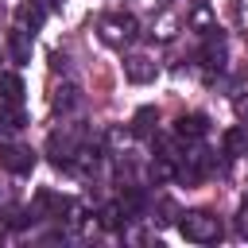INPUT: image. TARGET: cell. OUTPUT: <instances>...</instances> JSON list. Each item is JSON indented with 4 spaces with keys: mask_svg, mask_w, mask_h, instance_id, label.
Masks as SVG:
<instances>
[{
    "mask_svg": "<svg viewBox=\"0 0 248 248\" xmlns=\"http://www.w3.org/2000/svg\"><path fill=\"white\" fill-rule=\"evenodd\" d=\"M97 31H101V43H108V46H128V43L136 39V19H132L128 12H108V16H101Z\"/></svg>",
    "mask_w": 248,
    "mask_h": 248,
    "instance_id": "2",
    "label": "cell"
},
{
    "mask_svg": "<svg viewBox=\"0 0 248 248\" xmlns=\"http://www.w3.org/2000/svg\"><path fill=\"white\" fill-rule=\"evenodd\" d=\"M232 108H236V120H240V128H248V97H236V101H232Z\"/></svg>",
    "mask_w": 248,
    "mask_h": 248,
    "instance_id": "16",
    "label": "cell"
},
{
    "mask_svg": "<svg viewBox=\"0 0 248 248\" xmlns=\"http://www.w3.org/2000/svg\"><path fill=\"white\" fill-rule=\"evenodd\" d=\"M39 4L46 8V16H50V12H62V8H66V0H39Z\"/></svg>",
    "mask_w": 248,
    "mask_h": 248,
    "instance_id": "18",
    "label": "cell"
},
{
    "mask_svg": "<svg viewBox=\"0 0 248 248\" xmlns=\"http://www.w3.org/2000/svg\"><path fill=\"white\" fill-rule=\"evenodd\" d=\"M8 54H12V62H19V66L31 62V31H27V27L16 23V27L8 31Z\"/></svg>",
    "mask_w": 248,
    "mask_h": 248,
    "instance_id": "7",
    "label": "cell"
},
{
    "mask_svg": "<svg viewBox=\"0 0 248 248\" xmlns=\"http://www.w3.org/2000/svg\"><path fill=\"white\" fill-rule=\"evenodd\" d=\"M236 16H240V23H244V31H248V0L236 4Z\"/></svg>",
    "mask_w": 248,
    "mask_h": 248,
    "instance_id": "19",
    "label": "cell"
},
{
    "mask_svg": "<svg viewBox=\"0 0 248 248\" xmlns=\"http://www.w3.org/2000/svg\"><path fill=\"white\" fill-rule=\"evenodd\" d=\"M205 132H209V120L202 112H190V116H178L174 120V136L178 140H202Z\"/></svg>",
    "mask_w": 248,
    "mask_h": 248,
    "instance_id": "8",
    "label": "cell"
},
{
    "mask_svg": "<svg viewBox=\"0 0 248 248\" xmlns=\"http://www.w3.org/2000/svg\"><path fill=\"white\" fill-rule=\"evenodd\" d=\"M155 74H159V66H155L147 54H128V58H124V78H128V81L147 85V81H155Z\"/></svg>",
    "mask_w": 248,
    "mask_h": 248,
    "instance_id": "5",
    "label": "cell"
},
{
    "mask_svg": "<svg viewBox=\"0 0 248 248\" xmlns=\"http://www.w3.org/2000/svg\"><path fill=\"white\" fill-rule=\"evenodd\" d=\"M39 209H43V217H66L70 209H74V202L66 198V194H54V190H39Z\"/></svg>",
    "mask_w": 248,
    "mask_h": 248,
    "instance_id": "9",
    "label": "cell"
},
{
    "mask_svg": "<svg viewBox=\"0 0 248 248\" xmlns=\"http://www.w3.org/2000/svg\"><path fill=\"white\" fill-rule=\"evenodd\" d=\"M225 143H229V151H240V147H244V136H240V132H229Z\"/></svg>",
    "mask_w": 248,
    "mask_h": 248,
    "instance_id": "17",
    "label": "cell"
},
{
    "mask_svg": "<svg viewBox=\"0 0 248 248\" xmlns=\"http://www.w3.org/2000/svg\"><path fill=\"white\" fill-rule=\"evenodd\" d=\"M78 147H81V132L78 128H58V132H50V140H46V151H50V159L62 167H70L74 163V155H78Z\"/></svg>",
    "mask_w": 248,
    "mask_h": 248,
    "instance_id": "3",
    "label": "cell"
},
{
    "mask_svg": "<svg viewBox=\"0 0 248 248\" xmlns=\"http://www.w3.org/2000/svg\"><path fill=\"white\" fill-rule=\"evenodd\" d=\"M16 19H19V27L35 31V27H43V19H46V8H43L39 0H23V4H19V12H16Z\"/></svg>",
    "mask_w": 248,
    "mask_h": 248,
    "instance_id": "11",
    "label": "cell"
},
{
    "mask_svg": "<svg viewBox=\"0 0 248 248\" xmlns=\"http://www.w3.org/2000/svg\"><path fill=\"white\" fill-rule=\"evenodd\" d=\"M151 4H170V0H151Z\"/></svg>",
    "mask_w": 248,
    "mask_h": 248,
    "instance_id": "20",
    "label": "cell"
},
{
    "mask_svg": "<svg viewBox=\"0 0 248 248\" xmlns=\"http://www.w3.org/2000/svg\"><path fill=\"white\" fill-rule=\"evenodd\" d=\"M225 54H229V50H225V35L213 27V31L205 35V46H202V66H205V70H225Z\"/></svg>",
    "mask_w": 248,
    "mask_h": 248,
    "instance_id": "6",
    "label": "cell"
},
{
    "mask_svg": "<svg viewBox=\"0 0 248 248\" xmlns=\"http://www.w3.org/2000/svg\"><path fill=\"white\" fill-rule=\"evenodd\" d=\"M186 27H194V31H202V35H209L213 27H217V19H213V12H209V4H190V12H186Z\"/></svg>",
    "mask_w": 248,
    "mask_h": 248,
    "instance_id": "10",
    "label": "cell"
},
{
    "mask_svg": "<svg viewBox=\"0 0 248 248\" xmlns=\"http://www.w3.org/2000/svg\"><path fill=\"white\" fill-rule=\"evenodd\" d=\"M0 105H23V78L0 74Z\"/></svg>",
    "mask_w": 248,
    "mask_h": 248,
    "instance_id": "12",
    "label": "cell"
},
{
    "mask_svg": "<svg viewBox=\"0 0 248 248\" xmlns=\"http://www.w3.org/2000/svg\"><path fill=\"white\" fill-rule=\"evenodd\" d=\"M81 105V89L74 81H66L62 89H54V112H74Z\"/></svg>",
    "mask_w": 248,
    "mask_h": 248,
    "instance_id": "13",
    "label": "cell"
},
{
    "mask_svg": "<svg viewBox=\"0 0 248 248\" xmlns=\"http://www.w3.org/2000/svg\"><path fill=\"white\" fill-rule=\"evenodd\" d=\"M178 232L190 244H213L221 240V221L209 209H190V213H178Z\"/></svg>",
    "mask_w": 248,
    "mask_h": 248,
    "instance_id": "1",
    "label": "cell"
},
{
    "mask_svg": "<svg viewBox=\"0 0 248 248\" xmlns=\"http://www.w3.org/2000/svg\"><path fill=\"white\" fill-rule=\"evenodd\" d=\"M0 167L12 170V174H31L35 155H31V147H23V143H0Z\"/></svg>",
    "mask_w": 248,
    "mask_h": 248,
    "instance_id": "4",
    "label": "cell"
},
{
    "mask_svg": "<svg viewBox=\"0 0 248 248\" xmlns=\"http://www.w3.org/2000/svg\"><path fill=\"white\" fill-rule=\"evenodd\" d=\"M27 120H23V105H0V136H12L19 132Z\"/></svg>",
    "mask_w": 248,
    "mask_h": 248,
    "instance_id": "14",
    "label": "cell"
},
{
    "mask_svg": "<svg viewBox=\"0 0 248 248\" xmlns=\"http://www.w3.org/2000/svg\"><path fill=\"white\" fill-rule=\"evenodd\" d=\"M151 120H155V108H140L136 120H132V132H136V136H147V132H151Z\"/></svg>",
    "mask_w": 248,
    "mask_h": 248,
    "instance_id": "15",
    "label": "cell"
}]
</instances>
